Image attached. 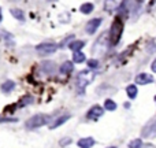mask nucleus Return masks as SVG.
<instances>
[{
	"mask_svg": "<svg viewBox=\"0 0 156 148\" xmlns=\"http://www.w3.org/2000/svg\"><path fill=\"white\" fill-rule=\"evenodd\" d=\"M122 32H123V22L121 21V18H116L114 21L112 26H111V44L112 45H116L122 36Z\"/></svg>",
	"mask_w": 156,
	"mask_h": 148,
	"instance_id": "f257e3e1",
	"label": "nucleus"
},
{
	"mask_svg": "<svg viewBox=\"0 0 156 148\" xmlns=\"http://www.w3.org/2000/svg\"><path fill=\"white\" fill-rule=\"evenodd\" d=\"M94 78V74L92 73L90 70H85V71H81L77 77V86H78V91L83 92L85 91V86L88 84H90Z\"/></svg>",
	"mask_w": 156,
	"mask_h": 148,
	"instance_id": "f03ea898",
	"label": "nucleus"
},
{
	"mask_svg": "<svg viewBox=\"0 0 156 148\" xmlns=\"http://www.w3.org/2000/svg\"><path fill=\"white\" fill-rule=\"evenodd\" d=\"M47 122H49V117L45 114H37V115L32 117L29 121L26 122V128L27 129H36V128H40L43 125H45Z\"/></svg>",
	"mask_w": 156,
	"mask_h": 148,
	"instance_id": "7ed1b4c3",
	"label": "nucleus"
},
{
	"mask_svg": "<svg viewBox=\"0 0 156 148\" xmlns=\"http://www.w3.org/2000/svg\"><path fill=\"white\" fill-rule=\"evenodd\" d=\"M107 38H108V36L107 34H101L99 38H97V41H96V44L93 45V48H92V51L94 52V54H97V55H103L105 51H107V45H103V43H107Z\"/></svg>",
	"mask_w": 156,
	"mask_h": 148,
	"instance_id": "20e7f679",
	"label": "nucleus"
},
{
	"mask_svg": "<svg viewBox=\"0 0 156 148\" xmlns=\"http://www.w3.org/2000/svg\"><path fill=\"white\" fill-rule=\"evenodd\" d=\"M56 49H58V45L56 44H52V43H43V44H40V45L36 47V51L38 52V55L54 54Z\"/></svg>",
	"mask_w": 156,
	"mask_h": 148,
	"instance_id": "39448f33",
	"label": "nucleus"
},
{
	"mask_svg": "<svg viewBox=\"0 0 156 148\" xmlns=\"http://www.w3.org/2000/svg\"><path fill=\"white\" fill-rule=\"evenodd\" d=\"M103 113H104V108H101L100 106H93V107L88 111L86 117H88V119H93V121H96L99 117L103 115Z\"/></svg>",
	"mask_w": 156,
	"mask_h": 148,
	"instance_id": "423d86ee",
	"label": "nucleus"
},
{
	"mask_svg": "<svg viewBox=\"0 0 156 148\" xmlns=\"http://www.w3.org/2000/svg\"><path fill=\"white\" fill-rule=\"evenodd\" d=\"M100 23H101V19L100 18H94V19H90V21L86 23V27H85V30H86V33L88 34H92V33H94L96 32V29L100 26Z\"/></svg>",
	"mask_w": 156,
	"mask_h": 148,
	"instance_id": "0eeeda50",
	"label": "nucleus"
},
{
	"mask_svg": "<svg viewBox=\"0 0 156 148\" xmlns=\"http://www.w3.org/2000/svg\"><path fill=\"white\" fill-rule=\"evenodd\" d=\"M151 82H154V77L151 74L141 73L136 77V84L137 85H145V84H151Z\"/></svg>",
	"mask_w": 156,
	"mask_h": 148,
	"instance_id": "6e6552de",
	"label": "nucleus"
},
{
	"mask_svg": "<svg viewBox=\"0 0 156 148\" xmlns=\"http://www.w3.org/2000/svg\"><path fill=\"white\" fill-rule=\"evenodd\" d=\"M143 136H144V137H155V136H156V121L151 122L148 126L144 128Z\"/></svg>",
	"mask_w": 156,
	"mask_h": 148,
	"instance_id": "1a4fd4ad",
	"label": "nucleus"
},
{
	"mask_svg": "<svg viewBox=\"0 0 156 148\" xmlns=\"http://www.w3.org/2000/svg\"><path fill=\"white\" fill-rule=\"evenodd\" d=\"M94 144V140L92 137H85V139H81L78 141V147L81 148H90Z\"/></svg>",
	"mask_w": 156,
	"mask_h": 148,
	"instance_id": "9d476101",
	"label": "nucleus"
},
{
	"mask_svg": "<svg viewBox=\"0 0 156 148\" xmlns=\"http://www.w3.org/2000/svg\"><path fill=\"white\" fill-rule=\"evenodd\" d=\"M73 69H74L73 63L67 60V62H65L62 66H60V73H62V74H69V73H71V71H73Z\"/></svg>",
	"mask_w": 156,
	"mask_h": 148,
	"instance_id": "9b49d317",
	"label": "nucleus"
},
{
	"mask_svg": "<svg viewBox=\"0 0 156 148\" xmlns=\"http://www.w3.org/2000/svg\"><path fill=\"white\" fill-rule=\"evenodd\" d=\"M69 118H70V117H69V115H63V117H60V118H58L56 121H55V122H52V124L49 125V129H55V128L60 126V125H62V124H65V122L67 121Z\"/></svg>",
	"mask_w": 156,
	"mask_h": 148,
	"instance_id": "f8f14e48",
	"label": "nucleus"
},
{
	"mask_svg": "<svg viewBox=\"0 0 156 148\" xmlns=\"http://www.w3.org/2000/svg\"><path fill=\"white\" fill-rule=\"evenodd\" d=\"M11 14H12V16H15L18 21L23 22L25 21V14L22 10H19V8H11Z\"/></svg>",
	"mask_w": 156,
	"mask_h": 148,
	"instance_id": "ddd939ff",
	"label": "nucleus"
},
{
	"mask_svg": "<svg viewBox=\"0 0 156 148\" xmlns=\"http://www.w3.org/2000/svg\"><path fill=\"white\" fill-rule=\"evenodd\" d=\"M126 92H127V96L130 97V99H134L136 96H137V86L136 85H129L126 88Z\"/></svg>",
	"mask_w": 156,
	"mask_h": 148,
	"instance_id": "4468645a",
	"label": "nucleus"
},
{
	"mask_svg": "<svg viewBox=\"0 0 156 148\" xmlns=\"http://www.w3.org/2000/svg\"><path fill=\"white\" fill-rule=\"evenodd\" d=\"M14 86H15V84H14L12 81H5L2 85V91L4 92V93H8V92H11L14 89Z\"/></svg>",
	"mask_w": 156,
	"mask_h": 148,
	"instance_id": "2eb2a0df",
	"label": "nucleus"
},
{
	"mask_svg": "<svg viewBox=\"0 0 156 148\" xmlns=\"http://www.w3.org/2000/svg\"><path fill=\"white\" fill-rule=\"evenodd\" d=\"M73 60H74L76 63H82V62H85V55H83L81 51L74 52V55H73Z\"/></svg>",
	"mask_w": 156,
	"mask_h": 148,
	"instance_id": "dca6fc26",
	"label": "nucleus"
},
{
	"mask_svg": "<svg viewBox=\"0 0 156 148\" xmlns=\"http://www.w3.org/2000/svg\"><path fill=\"white\" fill-rule=\"evenodd\" d=\"M83 45H85L83 41H73V43H70V45L69 47H70V49H73L74 52H77V51H80Z\"/></svg>",
	"mask_w": 156,
	"mask_h": 148,
	"instance_id": "f3484780",
	"label": "nucleus"
},
{
	"mask_svg": "<svg viewBox=\"0 0 156 148\" xmlns=\"http://www.w3.org/2000/svg\"><path fill=\"white\" fill-rule=\"evenodd\" d=\"M104 108H105V110H108V111H114L116 108V103L112 102L111 99H107L104 102Z\"/></svg>",
	"mask_w": 156,
	"mask_h": 148,
	"instance_id": "a211bd4d",
	"label": "nucleus"
},
{
	"mask_svg": "<svg viewBox=\"0 0 156 148\" xmlns=\"http://www.w3.org/2000/svg\"><path fill=\"white\" fill-rule=\"evenodd\" d=\"M93 10V4L92 3H85V4L81 5V13L82 14H90Z\"/></svg>",
	"mask_w": 156,
	"mask_h": 148,
	"instance_id": "6ab92c4d",
	"label": "nucleus"
},
{
	"mask_svg": "<svg viewBox=\"0 0 156 148\" xmlns=\"http://www.w3.org/2000/svg\"><path fill=\"white\" fill-rule=\"evenodd\" d=\"M143 146V141L140 140V139H137V140H132L129 143V148H140Z\"/></svg>",
	"mask_w": 156,
	"mask_h": 148,
	"instance_id": "aec40b11",
	"label": "nucleus"
},
{
	"mask_svg": "<svg viewBox=\"0 0 156 148\" xmlns=\"http://www.w3.org/2000/svg\"><path fill=\"white\" fill-rule=\"evenodd\" d=\"M88 66H89V69H97V66H99V60L97 59H89Z\"/></svg>",
	"mask_w": 156,
	"mask_h": 148,
	"instance_id": "412c9836",
	"label": "nucleus"
},
{
	"mask_svg": "<svg viewBox=\"0 0 156 148\" xmlns=\"http://www.w3.org/2000/svg\"><path fill=\"white\" fill-rule=\"evenodd\" d=\"M70 143H71V139L70 137H65V139H62V140H60V146H62V147L69 146Z\"/></svg>",
	"mask_w": 156,
	"mask_h": 148,
	"instance_id": "4be33fe9",
	"label": "nucleus"
},
{
	"mask_svg": "<svg viewBox=\"0 0 156 148\" xmlns=\"http://www.w3.org/2000/svg\"><path fill=\"white\" fill-rule=\"evenodd\" d=\"M152 70H154L155 73H156V59L154 60V62H152Z\"/></svg>",
	"mask_w": 156,
	"mask_h": 148,
	"instance_id": "5701e85b",
	"label": "nucleus"
},
{
	"mask_svg": "<svg viewBox=\"0 0 156 148\" xmlns=\"http://www.w3.org/2000/svg\"><path fill=\"white\" fill-rule=\"evenodd\" d=\"M0 22H2V11H0Z\"/></svg>",
	"mask_w": 156,
	"mask_h": 148,
	"instance_id": "b1692460",
	"label": "nucleus"
},
{
	"mask_svg": "<svg viewBox=\"0 0 156 148\" xmlns=\"http://www.w3.org/2000/svg\"><path fill=\"white\" fill-rule=\"evenodd\" d=\"M108 148H115V147H108Z\"/></svg>",
	"mask_w": 156,
	"mask_h": 148,
	"instance_id": "393cba45",
	"label": "nucleus"
},
{
	"mask_svg": "<svg viewBox=\"0 0 156 148\" xmlns=\"http://www.w3.org/2000/svg\"><path fill=\"white\" fill-rule=\"evenodd\" d=\"M155 100H156V96H155Z\"/></svg>",
	"mask_w": 156,
	"mask_h": 148,
	"instance_id": "a878e982",
	"label": "nucleus"
}]
</instances>
